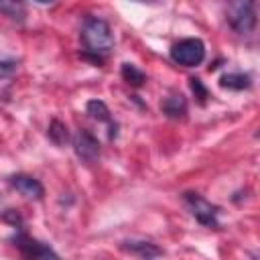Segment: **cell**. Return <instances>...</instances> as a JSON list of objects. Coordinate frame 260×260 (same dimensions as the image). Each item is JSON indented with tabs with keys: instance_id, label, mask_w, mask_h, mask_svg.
Instances as JSON below:
<instances>
[{
	"instance_id": "6da1fadb",
	"label": "cell",
	"mask_w": 260,
	"mask_h": 260,
	"mask_svg": "<svg viewBox=\"0 0 260 260\" xmlns=\"http://www.w3.org/2000/svg\"><path fill=\"white\" fill-rule=\"evenodd\" d=\"M81 41H83L85 49L89 53H93L95 59H102V55H106V53H110L114 49L112 28L104 18H98V16H89L83 22Z\"/></svg>"
},
{
	"instance_id": "7a4b0ae2",
	"label": "cell",
	"mask_w": 260,
	"mask_h": 260,
	"mask_svg": "<svg viewBox=\"0 0 260 260\" xmlns=\"http://www.w3.org/2000/svg\"><path fill=\"white\" fill-rule=\"evenodd\" d=\"M171 59L183 67H195L205 59V43L197 37L181 39L171 47Z\"/></svg>"
},
{
	"instance_id": "3957f363",
	"label": "cell",
	"mask_w": 260,
	"mask_h": 260,
	"mask_svg": "<svg viewBox=\"0 0 260 260\" xmlns=\"http://www.w3.org/2000/svg\"><path fill=\"white\" fill-rule=\"evenodd\" d=\"M225 18L230 22V26L238 32V35H248L254 30L256 26V10H254V2L246 0V2H232L228 6Z\"/></svg>"
},
{
	"instance_id": "277c9868",
	"label": "cell",
	"mask_w": 260,
	"mask_h": 260,
	"mask_svg": "<svg viewBox=\"0 0 260 260\" xmlns=\"http://www.w3.org/2000/svg\"><path fill=\"white\" fill-rule=\"evenodd\" d=\"M185 203L191 211V215L207 228H217V215H219V207L209 203L207 199H203L197 193H185Z\"/></svg>"
},
{
	"instance_id": "5b68a950",
	"label": "cell",
	"mask_w": 260,
	"mask_h": 260,
	"mask_svg": "<svg viewBox=\"0 0 260 260\" xmlns=\"http://www.w3.org/2000/svg\"><path fill=\"white\" fill-rule=\"evenodd\" d=\"M14 242L20 248L24 260H61L49 246H45V244H41V242H37L32 238H28L22 232L14 236Z\"/></svg>"
},
{
	"instance_id": "8992f818",
	"label": "cell",
	"mask_w": 260,
	"mask_h": 260,
	"mask_svg": "<svg viewBox=\"0 0 260 260\" xmlns=\"http://www.w3.org/2000/svg\"><path fill=\"white\" fill-rule=\"evenodd\" d=\"M73 148H75V154L85 160V162H95L100 158V142L98 138L89 132V130H79L73 138Z\"/></svg>"
},
{
	"instance_id": "52a82bcc",
	"label": "cell",
	"mask_w": 260,
	"mask_h": 260,
	"mask_svg": "<svg viewBox=\"0 0 260 260\" xmlns=\"http://www.w3.org/2000/svg\"><path fill=\"white\" fill-rule=\"evenodd\" d=\"M10 185H12L20 195H24V197H28V199H41V197L45 195L43 185H41L35 177H30V175H12V177H10Z\"/></svg>"
},
{
	"instance_id": "ba28073f",
	"label": "cell",
	"mask_w": 260,
	"mask_h": 260,
	"mask_svg": "<svg viewBox=\"0 0 260 260\" xmlns=\"http://www.w3.org/2000/svg\"><path fill=\"white\" fill-rule=\"evenodd\" d=\"M160 110H162V114H167L173 120L185 118V114H187V100H185L183 93H171L169 98L162 100Z\"/></svg>"
},
{
	"instance_id": "9c48e42d",
	"label": "cell",
	"mask_w": 260,
	"mask_h": 260,
	"mask_svg": "<svg viewBox=\"0 0 260 260\" xmlns=\"http://www.w3.org/2000/svg\"><path fill=\"white\" fill-rule=\"evenodd\" d=\"M124 248L134 252V254H138L142 260H152V258L162 254V250L158 246H154L152 242H134L132 240V242H124Z\"/></svg>"
},
{
	"instance_id": "30bf717a",
	"label": "cell",
	"mask_w": 260,
	"mask_h": 260,
	"mask_svg": "<svg viewBox=\"0 0 260 260\" xmlns=\"http://www.w3.org/2000/svg\"><path fill=\"white\" fill-rule=\"evenodd\" d=\"M219 85L228 87V89L240 91V89H248L252 85V79H250L248 73H225V75H221Z\"/></svg>"
},
{
	"instance_id": "8fae6325",
	"label": "cell",
	"mask_w": 260,
	"mask_h": 260,
	"mask_svg": "<svg viewBox=\"0 0 260 260\" xmlns=\"http://www.w3.org/2000/svg\"><path fill=\"white\" fill-rule=\"evenodd\" d=\"M0 12L4 16H8L10 20H18L22 22L24 16H26V8L22 2H14V0H2L0 2Z\"/></svg>"
},
{
	"instance_id": "7c38bea8",
	"label": "cell",
	"mask_w": 260,
	"mask_h": 260,
	"mask_svg": "<svg viewBox=\"0 0 260 260\" xmlns=\"http://www.w3.org/2000/svg\"><path fill=\"white\" fill-rule=\"evenodd\" d=\"M122 77H124L126 83L134 85V87H140V85L146 81L144 71H140V69H138L136 65H132V63H124V65H122Z\"/></svg>"
},
{
	"instance_id": "4fadbf2b",
	"label": "cell",
	"mask_w": 260,
	"mask_h": 260,
	"mask_svg": "<svg viewBox=\"0 0 260 260\" xmlns=\"http://www.w3.org/2000/svg\"><path fill=\"white\" fill-rule=\"evenodd\" d=\"M49 138L53 144L57 146H63L67 140H69V132H67V126L59 120H53L51 126H49Z\"/></svg>"
},
{
	"instance_id": "5bb4252c",
	"label": "cell",
	"mask_w": 260,
	"mask_h": 260,
	"mask_svg": "<svg viewBox=\"0 0 260 260\" xmlns=\"http://www.w3.org/2000/svg\"><path fill=\"white\" fill-rule=\"evenodd\" d=\"M85 110H87V114L91 118H95L100 122H110V110H108V106L102 100H89Z\"/></svg>"
},
{
	"instance_id": "9a60e30c",
	"label": "cell",
	"mask_w": 260,
	"mask_h": 260,
	"mask_svg": "<svg viewBox=\"0 0 260 260\" xmlns=\"http://www.w3.org/2000/svg\"><path fill=\"white\" fill-rule=\"evenodd\" d=\"M18 69V61L10 57H0V77H10Z\"/></svg>"
},
{
	"instance_id": "2e32d148",
	"label": "cell",
	"mask_w": 260,
	"mask_h": 260,
	"mask_svg": "<svg viewBox=\"0 0 260 260\" xmlns=\"http://www.w3.org/2000/svg\"><path fill=\"white\" fill-rule=\"evenodd\" d=\"M189 81H191V89H193L195 98H199V102L203 104V102H205V98H209V93H207L205 85L201 83V79H199V77H191Z\"/></svg>"
}]
</instances>
